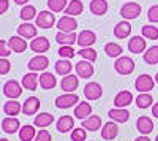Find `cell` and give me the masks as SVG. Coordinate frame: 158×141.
Masks as SVG:
<instances>
[{
	"mask_svg": "<svg viewBox=\"0 0 158 141\" xmlns=\"http://www.w3.org/2000/svg\"><path fill=\"white\" fill-rule=\"evenodd\" d=\"M114 68L120 75H130L135 70V62H133V59H130L127 56H120V57H117V60L114 63Z\"/></svg>",
	"mask_w": 158,
	"mask_h": 141,
	"instance_id": "obj_1",
	"label": "cell"
},
{
	"mask_svg": "<svg viewBox=\"0 0 158 141\" xmlns=\"http://www.w3.org/2000/svg\"><path fill=\"white\" fill-rule=\"evenodd\" d=\"M155 86V79L150 75H139L136 81H135V87L136 91H139L141 94H147L149 91H152Z\"/></svg>",
	"mask_w": 158,
	"mask_h": 141,
	"instance_id": "obj_2",
	"label": "cell"
},
{
	"mask_svg": "<svg viewBox=\"0 0 158 141\" xmlns=\"http://www.w3.org/2000/svg\"><path fill=\"white\" fill-rule=\"evenodd\" d=\"M79 103V97L76 94H63L56 98V106L59 109H67Z\"/></svg>",
	"mask_w": 158,
	"mask_h": 141,
	"instance_id": "obj_3",
	"label": "cell"
},
{
	"mask_svg": "<svg viewBox=\"0 0 158 141\" xmlns=\"http://www.w3.org/2000/svg\"><path fill=\"white\" fill-rule=\"evenodd\" d=\"M141 5L136 2H128L120 8V15L123 19H136L141 15Z\"/></svg>",
	"mask_w": 158,
	"mask_h": 141,
	"instance_id": "obj_4",
	"label": "cell"
},
{
	"mask_svg": "<svg viewBox=\"0 0 158 141\" xmlns=\"http://www.w3.org/2000/svg\"><path fill=\"white\" fill-rule=\"evenodd\" d=\"M36 27L41 29H51L56 22V15L52 11H41L36 15Z\"/></svg>",
	"mask_w": 158,
	"mask_h": 141,
	"instance_id": "obj_5",
	"label": "cell"
},
{
	"mask_svg": "<svg viewBox=\"0 0 158 141\" xmlns=\"http://www.w3.org/2000/svg\"><path fill=\"white\" fill-rule=\"evenodd\" d=\"M48 65H49V59H48L46 56H43V54H38V56L32 57V59L29 60V63H27L29 70H30V71H35V73L46 70Z\"/></svg>",
	"mask_w": 158,
	"mask_h": 141,
	"instance_id": "obj_6",
	"label": "cell"
},
{
	"mask_svg": "<svg viewBox=\"0 0 158 141\" xmlns=\"http://www.w3.org/2000/svg\"><path fill=\"white\" fill-rule=\"evenodd\" d=\"M3 94L10 98V100H16L18 97H21L22 94V86L15 81V79H11V81H6L5 86H3Z\"/></svg>",
	"mask_w": 158,
	"mask_h": 141,
	"instance_id": "obj_7",
	"label": "cell"
},
{
	"mask_svg": "<svg viewBox=\"0 0 158 141\" xmlns=\"http://www.w3.org/2000/svg\"><path fill=\"white\" fill-rule=\"evenodd\" d=\"M84 95H85V98L87 100H98L101 95H103V87L98 84V83H89V84H85V87H84Z\"/></svg>",
	"mask_w": 158,
	"mask_h": 141,
	"instance_id": "obj_8",
	"label": "cell"
},
{
	"mask_svg": "<svg viewBox=\"0 0 158 141\" xmlns=\"http://www.w3.org/2000/svg\"><path fill=\"white\" fill-rule=\"evenodd\" d=\"M57 29L60 32H74L77 29V21L73 16H63L57 21Z\"/></svg>",
	"mask_w": 158,
	"mask_h": 141,
	"instance_id": "obj_9",
	"label": "cell"
},
{
	"mask_svg": "<svg viewBox=\"0 0 158 141\" xmlns=\"http://www.w3.org/2000/svg\"><path fill=\"white\" fill-rule=\"evenodd\" d=\"M95 41H97V35L92 30H82L77 35V45L81 48H92V45Z\"/></svg>",
	"mask_w": 158,
	"mask_h": 141,
	"instance_id": "obj_10",
	"label": "cell"
},
{
	"mask_svg": "<svg viewBox=\"0 0 158 141\" xmlns=\"http://www.w3.org/2000/svg\"><path fill=\"white\" fill-rule=\"evenodd\" d=\"M94 65H92V62L89 60H79L76 63V73L79 78H90L92 75H94Z\"/></svg>",
	"mask_w": 158,
	"mask_h": 141,
	"instance_id": "obj_11",
	"label": "cell"
},
{
	"mask_svg": "<svg viewBox=\"0 0 158 141\" xmlns=\"http://www.w3.org/2000/svg\"><path fill=\"white\" fill-rule=\"evenodd\" d=\"M79 86V76L74 75H67L62 79V91H65V94H73Z\"/></svg>",
	"mask_w": 158,
	"mask_h": 141,
	"instance_id": "obj_12",
	"label": "cell"
},
{
	"mask_svg": "<svg viewBox=\"0 0 158 141\" xmlns=\"http://www.w3.org/2000/svg\"><path fill=\"white\" fill-rule=\"evenodd\" d=\"M40 109V100L36 97H29L27 100L22 103V113L25 116H33Z\"/></svg>",
	"mask_w": 158,
	"mask_h": 141,
	"instance_id": "obj_13",
	"label": "cell"
},
{
	"mask_svg": "<svg viewBox=\"0 0 158 141\" xmlns=\"http://www.w3.org/2000/svg\"><path fill=\"white\" fill-rule=\"evenodd\" d=\"M56 41L62 46H71L74 43H77V35L74 32H60L56 35Z\"/></svg>",
	"mask_w": 158,
	"mask_h": 141,
	"instance_id": "obj_14",
	"label": "cell"
},
{
	"mask_svg": "<svg viewBox=\"0 0 158 141\" xmlns=\"http://www.w3.org/2000/svg\"><path fill=\"white\" fill-rule=\"evenodd\" d=\"M131 101H133V94L130 91H120L114 98V105L115 108H127L130 106Z\"/></svg>",
	"mask_w": 158,
	"mask_h": 141,
	"instance_id": "obj_15",
	"label": "cell"
},
{
	"mask_svg": "<svg viewBox=\"0 0 158 141\" xmlns=\"http://www.w3.org/2000/svg\"><path fill=\"white\" fill-rule=\"evenodd\" d=\"M118 135V127H117V122H106L104 127H101V138L106 139V141H111L114 138H117Z\"/></svg>",
	"mask_w": 158,
	"mask_h": 141,
	"instance_id": "obj_16",
	"label": "cell"
},
{
	"mask_svg": "<svg viewBox=\"0 0 158 141\" xmlns=\"http://www.w3.org/2000/svg\"><path fill=\"white\" fill-rule=\"evenodd\" d=\"M128 49H130V53H133V54H141L146 51V40H144L142 36H133V38H130V41H128Z\"/></svg>",
	"mask_w": 158,
	"mask_h": 141,
	"instance_id": "obj_17",
	"label": "cell"
},
{
	"mask_svg": "<svg viewBox=\"0 0 158 141\" xmlns=\"http://www.w3.org/2000/svg\"><path fill=\"white\" fill-rule=\"evenodd\" d=\"M49 48H51V45L46 36H35L30 43V49L33 53H46Z\"/></svg>",
	"mask_w": 158,
	"mask_h": 141,
	"instance_id": "obj_18",
	"label": "cell"
},
{
	"mask_svg": "<svg viewBox=\"0 0 158 141\" xmlns=\"http://www.w3.org/2000/svg\"><path fill=\"white\" fill-rule=\"evenodd\" d=\"M108 116L117 124H123L130 119V113L125 108H114V109L108 111Z\"/></svg>",
	"mask_w": 158,
	"mask_h": 141,
	"instance_id": "obj_19",
	"label": "cell"
},
{
	"mask_svg": "<svg viewBox=\"0 0 158 141\" xmlns=\"http://www.w3.org/2000/svg\"><path fill=\"white\" fill-rule=\"evenodd\" d=\"M131 33V24L128 21H120L115 24L114 27V35L117 38H120V40H123V38H128Z\"/></svg>",
	"mask_w": 158,
	"mask_h": 141,
	"instance_id": "obj_20",
	"label": "cell"
},
{
	"mask_svg": "<svg viewBox=\"0 0 158 141\" xmlns=\"http://www.w3.org/2000/svg\"><path fill=\"white\" fill-rule=\"evenodd\" d=\"M18 33L19 36L25 38V40H30V38H35L36 36V25L30 24V22H24L18 27Z\"/></svg>",
	"mask_w": 158,
	"mask_h": 141,
	"instance_id": "obj_21",
	"label": "cell"
},
{
	"mask_svg": "<svg viewBox=\"0 0 158 141\" xmlns=\"http://www.w3.org/2000/svg\"><path fill=\"white\" fill-rule=\"evenodd\" d=\"M8 46L13 53H24L25 49H27V41H25V38L22 36H11L10 41H8Z\"/></svg>",
	"mask_w": 158,
	"mask_h": 141,
	"instance_id": "obj_22",
	"label": "cell"
},
{
	"mask_svg": "<svg viewBox=\"0 0 158 141\" xmlns=\"http://www.w3.org/2000/svg\"><path fill=\"white\" fill-rule=\"evenodd\" d=\"M136 127H138V130L141 132V135H149L152 130H153V121L147 116H141L138 121H136Z\"/></svg>",
	"mask_w": 158,
	"mask_h": 141,
	"instance_id": "obj_23",
	"label": "cell"
},
{
	"mask_svg": "<svg viewBox=\"0 0 158 141\" xmlns=\"http://www.w3.org/2000/svg\"><path fill=\"white\" fill-rule=\"evenodd\" d=\"M38 83H40V76L35 71L24 75V78H22V87H25L27 91H35L38 87Z\"/></svg>",
	"mask_w": 158,
	"mask_h": 141,
	"instance_id": "obj_24",
	"label": "cell"
},
{
	"mask_svg": "<svg viewBox=\"0 0 158 141\" xmlns=\"http://www.w3.org/2000/svg\"><path fill=\"white\" fill-rule=\"evenodd\" d=\"M57 84V79L56 76L49 73V71H43L41 76H40V86H41L43 89H46V91H51V89H54Z\"/></svg>",
	"mask_w": 158,
	"mask_h": 141,
	"instance_id": "obj_25",
	"label": "cell"
},
{
	"mask_svg": "<svg viewBox=\"0 0 158 141\" xmlns=\"http://www.w3.org/2000/svg\"><path fill=\"white\" fill-rule=\"evenodd\" d=\"M92 114V106H90V103H87V101H79V103L76 105V108H74V116L77 118V119H87L89 116Z\"/></svg>",
	"mask_w": 158,
	"mask_h": 141,
	"instance_id": "obj_26",
	"label": "cell"
},
{
	"mask_svg": "<svg viewBox=\"0 0 158 141\" xmlns=\"http://www.w3.org/2000/svg\"><path fill=\"white\" fill-rule=\"evenodd\" d=\"M73 129H74V119L71 116H62L57 121V130L60 133H67V132H70Z\"/></svg>",
	"mask_w": 158,
	"mask_h": 141,
	"instance_id": "obj_27",
	"label": "cell"
},
{
	"mask_svg": "<svg viewBox=\"0 0 158 141\" xmlns=\"http://www.w3.org/2000/svg\"><path fill=\"white\" fill-rule=\"evenodd\" d=\"M82 129L87 132H97L101 129V119L98 116H89L87 119L82 121Z\"/></svg>",
	"mask_w": 158,
	"mask_h": 141,
	"instance_id": "obj_28",
	"label": "cell"
},
{
	"mask_svg": "<svg viewBox=\"0 0 158 141\" xmlns=\"http://www.w3.org/2000/svg\"><path fill=\"white\" fill-rule=\"evenodd\" d=\"M2 129L6 133H16L21 129V124L16 118H5L2 121Z\"/></svg>",
	"mask_w": 158,
	"mask_h": 141,
	"instance_id": "obj_29",
	"label": "cell"
},
{
	"mask_svg": "<svg viewBox=\"0 0 158 141\" xmlns=\"http://www.w3.org/2000/svg\"><path fill=\"white\" fill-rule=\"evenodd\" d=\"M82 11H84V5H82L81 0H71L67 6V10H65V15L74 18V16H79Z\"/></svg>",
	"mask_w": 158,
	"mask_h": 141,
	"instance_id": "obj_30",
	"label": "cell"
},
{
	"mask_svg": "<svg viewBox=\"0 0 158 141\" xmlns=\"http://www.w3.org/2000/svg\"><path fill=\"white\" fill-rule=\"evenodd\" d=\"M52 122H54V116L49 113H40L33 121V124L36 127H40V129H46V127H49Z\"/></svg>",
	"mask_w": 158,
	"mask_h": 141,
	"instance_id": "obj_31",
	"label": "cell"
},
{
	"mask_svg": "<svg viewBox=\"0 0 158 141\" xmlns=\"http://www.w3.org/2000/svg\"><path fill=\"white\" fill-rule=\"evenodd\" d=\"M90 11L95 16H103L108 11V2L106 0H92L90 2Z\"/></svg>",
	"mask_w": 158,
	"mask_h": 141,
	"instance_id": "obj_32",
	"label": "cell"
},
{
	"mask_svg": "<svg viewBox=\"0 0 158 141\" xmlns=\"http://www.w3.org/2000/svg\"><path fill=\"white\" fill-rule=\"evenodd\" d=\"M3 111H5V114L8 118H13V116H18V114L22 111V106L16 100H8L5 103V106H3Z\"/></svg>",
	"mask_w": 158,
	"mask_h": 141,
	"instance_id": "obj_33",
	"label": "cell"
},
{
	"mask_svg": "<svg viewBox=\"0 0 158 141\" xmlns=\"http://www.w3.org/2000/svg\"><path fill=\"white\" fill-rule=\"evenodd\" d=\"M36 136L35 127L33 125H24L19 129V139L21 141H33Z\"/></svg>",
	"mask_w": 158,
	"mask_h": 141,
	"instance_id": "obj_34",
	"label": "cell"
},
{
	"mask_svg": "<svg viewBox=\"0 0 158 141\" xmlns=\"http://www.w3.org/2000/svg\"><path fill=\"white\" fill-rule=\"evenodd\" d=\"M54 67H56V73H57V75H63V76L70 75V71H71V68H73L68 59H60V60H57Z\"/></svg>",
	"mask_w": 158,
	"mask_h": 141,
	"instance_id": "obj_35",
	"label": "cell"
},
{
	"mask_svg": "<svg viewBox=\"0 0 158 141\" xmlns=\"http://www.w3.org/2000/svg\"><path fill=\"white\" fill-rule=\"evenodd\" d=\"M144 62L149 65H156L158 63V46H152L144 53Z\"/></svg>",
	"mask_w": 158,
	"mask_h": 141,
	"instance_id": "obj_36",
	"label": "cell"
},
{
	"mask_svg": "<svg viewBox=\"0 0 158 141\" xmlns=\"http://www.w3.org/2000/svg\"><path fill=\"white\" fill-rule=\"evenodd\" d=\"M33 18H36V8L32 5H24L21 10V19L25 22H30Z\"/></svg>",
	"mask_w": 158,
	"mask_h": 141,
	"instance_id": "obj_37",
	"label": "cell"
},
{
	"mask_svg": "<svg viewBox=\"0 0 158 141\" xmlns=\"http://www.w3.org/2000/svg\"><path fill=\"white\" fill-rule=\"evenodd\" d=\"M152 103H153V98H152V95H150L149 92H147V94H139V95L136 97V105H138V108L146 109V108H149Z\"/></svg>",
	"mask_w": 158,
	"mask_h": 141,
	"instance_id": "obj_38",
	"label": "cell"
},
{
	"mask_svg": "<svg viewBox=\"0 0 158 141\" xmlns=\"http://www.w3.org/2000/svg\"><path fill=\"white\" fill-rule=\"evenodd\" d=\"M104 53H106L109 57H120L122 54V46L117 45V43H106V46H104Z\"/></svg>",
	"mask_w": 158,
	"mask_h": 141,
	"instance_id": "obj_39",
	"label": "cell"
},
{
	"mask_svg": "<svg viewBox=\"0 0 158 141\" xmlns=\"http://www.w3.org/2000/svg\"><path fill=\"white\" fill-rule=\"evenodd\" d=\"M48 6L52 13H60L67 8V0H48Z\"/></svg>",
	"mask_w": 158,
	"mask_h": 141,
	"instance_id": "obj_40",
	"label": "cell"
},
{
	"mask_svg": "<svg viewBox=\"0 0 158 141\" xmlns=\"http://www.w3.org/2000/svg\"><path fill=\"white\" fill-rule=\"evenodd\" d=\"M79 56H81L84 60L95 62L97 60V51L94 48H82V49H79Z\"/></svg>",
	"mask_w": 158,
	"mask_h": 141,
	"instance_id": "obj_41",
	"label": "cell"
},
{
	"mask_svg": "<svg viewBox=\"0 0 158 141\" xmlns=\"http://www.w3.org/2000/svg\"><path fill=\"white\" fill-rule=\"evenodd\" d=\"M142 36L149 40H156L158 38V29L155 25H144L142 27Z\"/></svg>",
	"mask_w": 158,
	"mask_h": 141,
	"instance_id": "obj_42",
	"label": "cell"
},
{
	"mask_svg": "<svg viewBox=\"0 0 158 141\" xmlns=\"http://www.w3.org/2000/svg\"><path fill=\"white\" fill-rule=\"evenodd\" d=\"M85 138H87V130L82 127L71 130V141H85Z\"/></svg>",
	"mask_w": 158,
	"mask_h": 141,
	"instance_id": "obj_43",
	"label": "cell"
},
{
	"mask_svg": "<svg viewBox=\"0 0 158 141\" xmlns=\"http://www.w3.org/2000/svg\"><path fill=\"white\" fill-rule=\"evenodd\" d=\"M59 54H60V57L62 59H71V57H74V49L71 48V46H60V49H59Z\"/></svg>",
	"mask_w": 158,
	"mask_h": 141,
	"instance_id": "obj_44",
	"label": "cell"
},
{
	"mask_svg": "<svg viewBox=\"0 0 158 141\" xmlns=\"http://www.w3.org/2000/svg\"><path fill=\"white\" fill-rule=\"evenodd\" d=\"M11 70V63L8 59L5 57H0V75H6Z\"/></svg>",
	"mask_w": 158,
	"mask_h": 141,
	"instance_id": "obj_45",
	"label": "cell"
},
{
	"mask_svg": "<svg viewBox=\"0 0 158 141\" xmlns=\"http://www.w3.org/2000/svg\"><path fill=\"white\" fill-rule=\"evenodd\" d=\"M33 141H51V133L46 129H41V130L36 133V136H35Z\"/></svg>",
	"mask_w": 158,
	"mask_h": 141,
	"instance_id": "obj_46",
	"label": "cell"
},
{
	"mask_svg": "<svg viewBox=\"0 0 158 141\" xmlns=\"http://www.w3.org/2000/svg\"><path fill=\"white\" fill-rule=\"evenodd\" d=\"M147 18H149L150 22H158V5H153V6L149 8Z\"/></svg>",
	"mask_w": 158,
	"mask_h": 141,
	"instance_id": "obj_47",
	"label": "cell"
},
{
	"mask_svg": "<svg viewBox=\"0 0 158 141\" xmlns=\"http://www.w3.org/2000/svg\"><path fill=\"white\" fill-rule=\"evenodd\" d=\"M11 53H13V51L10 49L8 43H5L3 40H0V57H5V59H6Z\"/></svg>",
	"mask_w": 158,
	"mask_h": 141,
	"instance_id": "obj_48",
	"label": "cell"
},
{
	"mask_svg": "<svg viewBox=\"0 0 158 141\" xmlns=\"http://www.w3.org/2000/svg\"><path fill=\"white\" fill-rule=\"evenodd\" d=\"M10 3H8V0H0V15H3V13L8 10Z\"/></svg>",
	"mask_w": 158,
	"mask_h": 141,
	"instance_id": "obj_49",
	"label": "cell"
},
{
	"mask_svg": "<svg viewBox=\"0 0 158 141\" xmlns=\"http://www.w3.org/2000/svg\"><path fill=\"white\" fill-rule=\"evenodd\" d=\"M152 114L155 116V119H158V103H155V105L152 106Z\"/></svg>",
	"mask_w": 158,
	"mask_h": 141,
	"instance_id": "obj_50",
	"label": "cell"
},
{
	"mask_svg": "<svg viewBox=\"0 0 158 141\" xmlns=\"http://www.w3.org/2000/svg\"><path fill=\"white\" fill-rule=\"evenodd\" d=\"M135 141H152V139H150L149 136H146V135H141V136H138Z\"/></svg>",
	"mask_w": 158,
	"mask_h": 141,
	"instance_id": "obj_51",
	"label": "cell"
},
{
	"mask_svg": "<svg viewBox=\"0 0 158 141\" xmlns=\"http://www.w3.org/2000/svg\"><path fill=\"white\" fill-rule=\"evenodd\" d=\"M29 0H15V3H18V5H25Z\"/></svg>",
	"mask_w": 158,
	"mask_h": 141,
	"instance_id": "obj_52",
	"label": "cell"
},
{
	"mask_svg": "<svg viewBox=\"0 0 158 141\" xmlns=\"http://www.w3.org/2000/svg\"><path fill=\"white\" fill-rule=\"evenodd\" d=\"M155 83H156V84H158V73H156V75H155Z\"/></svg>",
	"mask_w": 158,
	"mask_h": 141,
	"instance_id": "obj_53",
	"label": "cell"
},
{
	"mask_svg": "<svg viewBox=\"0 0 158 141\" xmlns=\"http://www.w3.org/2000/svg\"><path fill=\"white\" fill-rule=\"evenodd\" d=\"M0 141H10V139H6V138H0Z\"/></svg>",
	"mask_w": 158,
	"mask_h": 141,
	"instance_id": "obj_54",
	"label": "cell"
},
{
	"mask_svg": "<svg viewBox=\"0 0 158 141\" xmlns=\"http://www.w3.org/2000/svg\"><path fill=\"white\" fill-rule=\"evenodd\" d=\"M155 141H158V135H156V138H155Z\"/></svg>",
	"mask_w": 158,
	"mask_h": 141,
	"instance_id": "obj_55",
	"label": "cell"
}]
</instances>
